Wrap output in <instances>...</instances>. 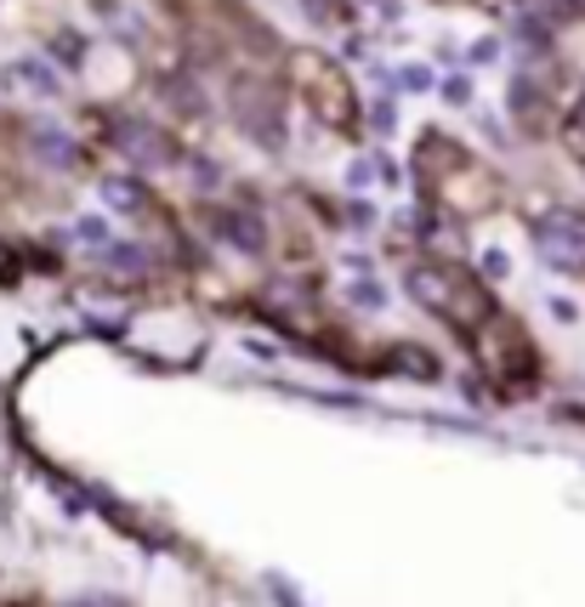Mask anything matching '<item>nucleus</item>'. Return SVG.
Instances as JSON below:
<instances>
[{
    "label": "nucleus",
    "instance_id": "obj_2",
    "mask_svg": "<svg viewBox=\"0 0 585 607\" xmlns=\"http://www.w3.org/2000/svg\"><path fill=\"white\" fill-rule=\"evenodd\" d=\"M535 245L558 273H580L585 267V216L580 211H545L535 227Z\"/></svg>",
    "mask_w": 585,
    "mask_h": 607
},
{
    "label": "nucleus",
    "instance_id": "obj_6",
    "mask_svg": "<svg viewBox=\"0 0 585 607\" xmlns=\"http://www.w3.org/2000/svg\"><path fill=\"white\" fill-rule=\"evenodd\" d=\"M103 205H114V211H143V188H137L132 177H109V182H103Z\"/></svg>",
    "mask_w": 585,
    "mask_h": 607
},
{
    "label": "nucleus",
    "instance_id": "obj_3",
    "mask_svg": "<svg viewBox=\"0 0 585 607\" xmlns=\"http://www.w3.org/2000/svg\"><path fill=\"white\" fill-rule=\"evenodd\" d=\"M114 137H120L114 148H120L125 159H137V165H166V159H171L166 131H154V125H143V120H120Z\"/></svg>",
    "mask_w": 585,
    "mask_h": 607
},
{
    "label": "nucleus",
    "instance_id": "obj_7",
    "mask_svg": "<svg viewBox=\"0 0 585 607\" xmlns=\"http://www.w3.org/2000/svg\"><path fill=\"white\" fill-rule=\"evenodd\" d=\"M103 233H109L103 222H80V239H86V245H103Z\"/></svg>",
    "mask_w": 585,
    "mask_h": 607
},
{
    "label": "nucleus",
    "instance_id": "obj_8",
    "mask_svg": "<svg viewBox=\"0 0 585 607\" xmlns=\"http://www.w3.org/2000/svg\"><path fill=\"white\" fill-rule=\"evenodd\" d=\"M69 607H114V602H97V596H80V602H69Z\"/></svg>",
    "mask_w": 585,
    "mask_h": 607
},
{
    "label": "nucleus",
    "instance_id": "obj_4",
    "mask_svg": "<svg viewBox=\"0 0 585 607\" xmlns=\"http://www.w3.org/2000/svg\"><path fill=\"white\" fill-rule=\"evenodd\" d=\"M35 159L57 165V171H69V165L80 159V148H75V137L63 125H35Z\"/></svg>",
    "mask_w": 585,
    "mask_h": 607
},
{
    "label": "nucleus",
    "instance_id": "obj_5",
    "mask_svg": "<svg viewBox=\"0 0 585 607\" xmlns=\"http://www.w3.org/2000/svg\"><path fill=\"white\" fill-rule=\"evenodd\" d=\"M222 227H227V245H239L245 256H262L268 239H262V222H256V216H227Z\"/></svg>",
    "mask_w": 585,
    "mask_h": 607
},
{
    "label": "nucleus",
    "instance_id": "obj_1",
    "mask_svg": "<svg viewBox=\"0 0 585 607\" xmlns=\"http://www.w3.org/2000/svg\"><path fill=\"white\" fill-rule=\"evenodd\" d=\"M409 295H415L427 313L454 318L461 329H466V318H483V313H490L483 290H477L466 273H449V267H415V273H409Z\"/></svg>",
    "mask_w": 585,
    "mask_h": 607
},
{
    "label": "nucleus",
    "instance_id": "obj_9",
    "mask_svg": "<svg viewBox=\"0 0 585 607\" xmlns=\"http://www.w3.org/2000/svg\"><path fill=\"white\" fill-rule=\"evenodd\" d=\"M580 7H585V0H580Z\"/></svg>",
    "mask_w": 585,
    "mask_h": 607
}]
</instances>
